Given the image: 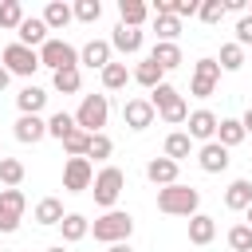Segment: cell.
Returning <instances> with one entry per match:
<instances>
[{
    "instance_id": "obj_26",
    "label": "cell",
    "mask_w": 252,
    "mask_h": 252,
    "mask_svg": "<svg viewBox=\"0 0 252 252\" xmlns=\"http://www.w3.org/2000/svg\"><path fill=\"white\" fill-rule=\"evenodd\" d=\"M59 232H63V244H79V240L91 232V220H87L83 213H67L63 224H59Z\"/></svg>"
},
{
    "instance_id": "obj_41",
    "label": "cell",
    "mask_w": 252,
    "mask_h": 252,
    "mask_svg": "<svg viewBox=\"0 0 252 252\" xmlns=\"http://www.w3.org/2000/svg\"><path fill=\"white\" fill-rule=\"evenodd\" d=\"M161 122H169V126H181V122H189V102H185V98H177L169 110H161Z\"/></svg>"
},
{
    "instance_id": "obj_46",
    "label": "cell",
    "mask_w": 252,
    "mask_h": 252,
    "mask_svg": "<svg viewBox=\"0 0 252 252\" xmlns=\"http://www.w3.org/2000/svg\"><path fill=\"white\" fill-rule=\"evenodd\" d=\"M106 252H134V248H130V240H122V244H110Z\"/></svg>"
},
{
    "instance_id": "obj_2",
    "label": "cell",
    "mask_w": 252,
    "mask_h": 252,
    "mask_svg": "<svg viewBox=\"0 0 252 252\" xmlns=\"http://www.w3.org/2000/svg\"><path fill=\"white\" fill-rule=\"evenodd\" d=\"M122 189H126V173H122L118 165H102V169L94 173L91 193H94V205H98V209H106V213H110V209L118 205Z\"/></svg>"
},
{
    "instance_id": "obj_24",
    "label": "cell",
    "mask_w": 252,
    "mask_h": 252,
    "mask_svg": "<svg viewBox=\"0 0 252 252\" xmlns=\"http://www.w3.org/2000/svg\"><path fill=\"white\" fill-rule=\"evenodd\" d=\"M189 154H193V138H189L185 130H173V134H165V158H169V161H177V165H181Z\"/></svg>"
},
{
    "instance_id": "obj_43",
    "label": "cell",
    "mask_w": 252,
    "mask_h": 252,
    "mask_svg": "<svg viewBox=\"0 0 252 252\" xmlns=\"http://www.w3.org/2000/svg\"><path fill=\"white\" fill-rule=\"evenodd\" d=\"M236 43H240V47H248V43H252V16H248V12L236 20Z\"/></svg>"
},
{
    "instance_id": "obj_42",
    "label": "cell",
    "mask_w": 252,
    "mask_h": 252,
    "mask_svg": "<svg viewBox=\"0 0 252 252\" xmlns=\"http://www.w3.org/2000/svg\"><path fill=\"white\" fill-rule=\"evenodd\" d=\"M110 154H114V142H110L106 134H91V154H87V158L102 161V158H110Z\"/></svg>"
},
{
    "instance_id": "obj_3",
    "label": "cell",
    "mask_w": 252,
    "mask_h": 252,
    "mask_svg": "<svg viewBox=\"0 0 252 252\" xmlns=\"http://www.w3.org/2000/svg\"><path fill=\"white\" fill-rule=\"evenodd\" d=\"M91 232H94V240H102V244H122V240H130V232H134V217H130L126 209H110V213H102V217L91 224Z\"/></svg>"
},
{
    "instance_id": "obj_5",
    "label": "cell",
    "mask_w": 252,
    "mask_h": 252,
    "mask_svg": "<svg viewBox=\"0 0 252 252\" xmlns=\"http://www.w3.org/2000/svg\"><path fill=\"white\" fill-rule=\"evenodd\" d=\"M0 67H4L8 75L32 79V75H35V67H39V51H32V47H24V43L16 39V43H8V47H4V55H0Z\"/></svg>"
},
{
    "instance_id": "obj_8",
    "label": "cell",
    "mask_w": 252,
    "mask_h": 252,
    "mask_svg": "<svg viewBox=\"0 0 252 252\" xmlns=\"http://www.w3.org/2000/svg\"><path fill=\"white\" fill-rule=\"evenodd\" d=\"M220 83V63L217 59H197L193 63V79H189V94L193 98H209Z\"/></svg>"
},
{
    "instance_id": "obj_15",
    "label": "cell",
    "mask_w": 252,
    "mask_h": 252,
    "mask_svg": "<svg viewBox=\"0 0 252 252\" xmlns=\"http://www.w3.org/2000/svg\"><path fill=\"white\" fill-rule=\"evenodd\" d=\"M16 35H20V43H24V47H32V51H39V47L51 39V35H47L43 16H28V20L20 24V32H16Z\"/></svg>"
},
{
    "instance_id": "obj_4",
    "label": "cell",
    "mask_w": 252,
    "mask_h": 252,
    "mask_svg": "<svg viewBox=\"0 0 252 252\" xmlns=\"http://www.w3.org/2000/svg\"><path fill=\"white\" fill-rule=\"evenodd\" d=\"M106 118H110L106 94H83V102H79V110H75V126L87 130V134H102Z\"/></svg>"
},
{
    "instance_id": "obj_50",
    "label": "cell",
    "mask_w": 252,
    "mask_h": 252,
    "mask_svg": "<svg viewBox=\"0 0 252 252\" xmlns=\"http://www.w3.org/2000/svg\"><path fill=\"white\" fill-rule=\"evenodd\" d=\"M0 158H4V150H0Z\"/></svg>"
},
{
    "instance_id": "obj_17",
    "label": "cell",
    "mask_w": 252,
    "mask_h": 252,
    "mask_svg": "<svg viewBox=\"0 0 252 252\" xmlns=\"http://www.w3.org/2000/svg\"><path fill=\"white\" fill-rule=\"evenodd\" d=\"M146 177H150L158 189L177 185V161H169V158H150V161H146Z\"/></svg>"
},
{
    "instance_id": "obj_25",
    "label": "cell",
    "mask_w": 252,
    "mask_h": 252,
    "mask_svg": "<svg viewBox=\"0 0 252 252\" xmlns=\"http://www.w3.org/2000/svg\"><path fill=\"white\" fill-rule=\"evenodd\" d=\"M63 201L59 197H43L39 205H35V224H43V228H51V224H63Z\"/></svg>"
},
{
    "instance_id": "obj_39",
    "label": "cell",
    "mask_w": 252,
    "mask_h": 252,
    "mask_svg": "<svg viewBox=\"0 0 252 252\" xmlns=\"http://www.w3.org/2000/svg\"><path fill=\"white\" fill-rule=\"evenodd\" d=\"M228 248L232 252H252V228L248 224H232L228 228Z\"/></svg>"
},
{
    "instance_id": "obj_49",
    "label": "cell",
    "mask_w": 252,
    "mask_h": 252,
    "mask_svg": "<svg viewBox=\"0 0 252 252\" xmlns=\"http://www.w3.org/2000/svg\"><path fill=\"white\" fill-rule=\"evenodd\" d=\"M47 252H67V248H63V244H55V248H47Z\"/></svg>"
},
{
    "instance_id": "obj_16",
    "label": "cell",
    "mask_w": 252,
    "mask_h": 252,
    "mask_svg": "<svg viewBox=\"0 0 252 252\" xmlns=\"http://www.w3.org/2000/svg\"><path fill=\"white\" fill-rule=\"evenodd\" d=\"M142 28H126V24H118L114 28V35H110V47L114 51H122V55H138L142 51Z\"/></svg>"
},
{
    "instance_id": "obj_10",
    "label": "cell",
    "mask_w": 252,
    "mask_h": 252,
    "mask_svg": "<svg viewBox=\"0 0 252 252\" xmlns=\"http://www.w3.org/2000/svg\"><path fill=\"white\" fill-rule=\"evenodd\" d=\"M217 126H220V118L213 114V110H189V122H185V134L193 138V142H217Z\"/></svg>"
},
{
    "instance_id": "obj_21",
    "label": "cell",
    "mask_w": 252,
    "mask_h": 252,
    "mask_svg": "<svg viewBox=\"0 0 252 252\" xmlns=\"http://www.w3.org/2000/svg\"><path fill=\"white\" fill-rule=\"evenodd\" d=\"M118 24H126V28H142L154 12H150V4H142V0H118Z\"/></svg>"
},
{
    "instance_id": "obj_45",
    "label": "cell",
    "mask_w": 252,
    "mask_h": 252,
    "mask_svg": "<svg viewBox=\"0 0 252 252\" xmlns=\"http://www.w3.org/2000/svg\"><path fill=\"white\" fill-rule=\"evenodd\" d=\"M240 122H244V134H252V106L244 110V118H240Z\"/></svg>"
},
{
    "instance_id": "obj_32",
    "label": "cell",
    "mask_w": 252,
    "mask_h": 252,
    "mask_svg": "<svg viewBox=\"0 0 252 252\" xmlns=\"http://www.w3.org/2000/svg\"><path fill=\"white\" fill-rule=\"evenodd\" d=\"M98 75H102V87H106V91H122V87L130 83V67H126V63H110V67H102Z\"/></svg>"
},
{
    "instance_id": "obj_9",
    "label": "cell",
    "mask_w": 252,
    "mask_h": 252,
    "mask_svg": "<svg viewBox=\"0 0 252 252\" xmlns=\"http://www.w3.org/2000/svg\"><path fill=\"white\" fill-rule=\"evenodd\" d=\"M94 185V165H91V158H67V165H63V189L67 193H83V189H91Z\"/></svg>"
},
{
    "instance_id": "obj_33",
    "label": "cell",
    "mask_w": 252,
    "mask_h": 252,
    "mask_svg": "<svg viewBox=\"0 0 252 252\" xmlns=\"http://www.w3.org/2000/svg\"><path fill=\"white\" fill-rule=\"evenodd\" d=\"M59 146H63L67 158H87V154H91V134H87V130H75V134H67Z\"/></svg>"
},
{
    "instance_id": "obj_40",
    "label": "cell",
    "mask_w": 252,
    "mask_h": 252,
    "mask_svg": "<svg viewBox=\"0 0 252 252\" xmlns=\"http://www.w3.org/2000/svg\"><path fill=\"white\" fill-rule=\"evenodd\" d=\"M197 20H201V24H209V28H213V24H220V20H224V0H201Z\"/></svg>"
},
{
    "instance_id": "obj_14",
    "label": "cell",
    "mask_w": 252,
    "mask_h": 252,
    "mask_svg": "<svg viewBox=\"0 0 252 252\" xmlns=\"http://www.w3.org/2000/svg\"><path fill=\"white\" fill-rule=\"evenodd\" d=\"M39 138H47V118H39V114H20V118H16V142L35 146Z\"/></svg>"
},
{
    "instance_id": "obj_6",
    "label": "cell",
    "mask_w": 252,
    "mask_h": 252,
    "mask_svg": "<svg viewBox=\"0 0 252 252\" xmlns=\"http://www.w3.org/2000/svg\"><path fill=\"white\" fill-rule=\"evenodd\" d=\"M39 67H51V75L55 71H67V67H79V51L67 43V39H47L43 47H39Z\"/></svg>"
},
{
    "instance_id": "obj_1",
    "label": "cell",
    "mask_w": 252,
    "mask_h": 252,
    "mask_svg": "<svg viewBox=\"0 0 252 252\" xmlns=\"http://www.w3.org/2000/svg\"><path fill=\"white\" fill-rule=\"evenodd\" d=\"M158 209L165 213V217H197V209H201V193L193 189V185H165V189H158Z\"/></svg>"
},
{
    "instance_id": "obj_28",
    "label": "cell",
    "mask_w": 252,
    "mask_h": 252,
    "mask_svg": "<svg viewBox=\"0 0 252 252\" xmlns=\"http://www.w3.org/2000/svg\"><path fill=\"white\" fill-rule=\"evenodd\" d=\"M248 134H244V122L240 118H220V126H217V142L224 146V150H232V146H240Z\"/></svg>"
},
{
    "instance_id": "obj_34",
    "label": "cell",
    "mask_w": 252,
    "mask_h": 252,
    "mask_svg": "<svg viewBox=\"0 0 252 252\" xmlns=\"http://www.w3.org/2000/svg\"><path fill=\"white\" fill-rule=\"evenodd\" d=\"M154 32H158L161 43H177V35H181V20H177V16H154Z\"/></svg>"
},
{
    "instance_id": "obj_30",
    "label": "cell",
    "mask_w": 252,
    "mask_h": 252,
    "mask_svg": "<svg viewBox=\"0 0 252 252\" xmlns=\"http://www.w3.org/2000/svg\"><path fill=\"white\" fill-rule=\"evenodd\" d=\"M79 126H75V114H67V110H55L51 118H47V134L55 138V142H63L67 134H75Z\"/></svg>"
},
{
    "instance_id": "obj_31",
    "label": "cell",
    "mask_w": 252,
    "mask_h": 252,
    "mask_svg": "<svg viewBox=\"0 0 252 252\" xmlns=\"http://www.w3.org/2000/svg\"><path fill=\"white\" fill-rule=\"evenodd\" d=\"M217 63H220V71H240V67H244V47H240L236 39H232V43H220Z\"/></svg>"
},
{
    "instance_id": "obj_18",
    "label": "cell",
    "mask_w": 252,
    "mask_h": 252,
    "mask_svg": "<svg viewBox=\"0 0 252 252\" xmlns=\"http://www.w3.org/2000/svg\"><path fill=\"white\" fill-rule=\"evenodd\" d=\"M248 205H252V181H248V177H236V181L224 189V209L248 213Z\"/></svg>"
},
{
    "instance_id": "obj_11",
    "label": "cell",
    "mask_w": 252,
    "mask_h": 252,
    "mask_svg": "<svg viewBox=\"0 0 252 252\" xmlns=\"http://www.w3.org/2000/svg\"><path fill=\"white\" fill-rule=\"evenodd\" d=\"M154 118H158V110L150 98H126L122 102V122L130 130H146V126H154Z\"/></svg>"
},
{
    "instance_id": "obj_19",
    "label": "cell",
    "mask_w": 252,
    "mask_h": 252,
    "mask_svg": "<svg viewBox=\"0 0 252 252\" xmlns=\"http://www.w3.org/2000/svg\"><path fill=\"white\" fill-rule=\"evenodd\" d=\"M213 236H217V220H213L209 213H197V217H189V244L205 248V244H213Z\"/></svg>"
},
{
    "instance_id": "obj_13",
    "label": "cell",
    "mask_w": 252,
    "mask_h": 252,
    "mask_svg": "<svg viewBox=\"0 0 252 252\" xmlns=\"http://www.w3.org/2000/svg\"><path fill=\"white\" fill-rule=\"evenodd\" d=\"M228 161H232V158H228V150H224L220 142H205V146L197 150V165H201L205 173H224Z\"/></svg>"
},
{
    "instance_id": "obj_47",
    "label": "cell",
    "mask_w": 252,
    "mask_h": 252,
    "mask_svg": "<svg viewBox=\"0 0 252 252\" xmlns=\"http://www.w3.org/2000/svg\"><path fill=\"white\" fill-rule=\"evenodd\" d=\"M8 79H12V75H8V71H4V67H0V91H4V87H8Z\"/></svg>"
},
{
    "instance_id": "obj_12",
    "label": "cell",
    "mask_w": 252,
    "mask_h": 252,
    "mask_svg": "<svg viewBox=\"0 0 252 252\" xmlns=\"http://www.w3.org/2000/svg\"><path fill=\"white\" fill-rule=\"evenodd\" d=\"M110 39H91V43H83V51H79V67H91V71H102V67H110L114 59H110Z\"/></svg>"
},
{
    "instance_id": "obj_48",
    "label": "cell",
    "mask_w": 252,
    "mask_h": 252,
    "mask_svg": "<svg viewBox=\"0 0 252 252\" xmlns=\"http://www.w3.org/2000/svg\"><path fill=\"white\" fill-rule=\"evenodd\" d=\"M244 217H248V220H244V224H248V228H252V205H248V213H244Z\"/></svg>"
},
{
    "instance_id": "obj_36",
    "label": "cell",
    "mask_w": 252,
    "mask_h": 252,
    "mask_svg": "<svg viewBox=\"0 0 252 252\" xmlns=\"http://www.w3.org/2000/svg\"><path fill=\"white\" fill-rule=\"evenodd\" d=\"M177 98H181V94H177V87H173V83H161V87H154V91H150V102H154V110H158V114H161V110H169Z\"/></svg>"
},
{
    "instance_id": "obj_37",
    "label": "cell",
    "mask_w": 252,
    "mask_h": 252,
    "mask_svg": "<svg viewBox=\"0 0 252 252\" xmlns=\"http://www.w3.org/2000/svg\"><path fill=\"white\" fill-rule=\"evenodd\" d=\"M0 181H4L8 189H16V185L24 181V161H20V158H0Z\"/></svg>"
},
{
    "instance_id": "obj_22",
    "label": "cell",
    "mask_w": 252,
    "mask_h": 252,
    "mask_svg": "<svg viewBox=\"0 0 252 252\" xmlns=\"http://www.w3.org/2000/svg\"><path fill=\"white\" fill-rule=\"evenodd\" d=\"M161 75H165V71H161V67H158V63L150 59V55H146V59H142V63H138V67L130 71V79H134L138 87H146V91H154V87H161V83H165Z\"/></svg>"
},
{
    "instance_id": "obj_51",
    "label": "cell",
    "mask_w": 252,
    "mask_h": 252,
    "mask_svg": "<svg viewBox=\"0 0 252 252\" xmlns=\"http://www.w3.org/2000/svg\"><path fill=\"white\" fill-rule=\"evenodd\" d=\"M248 16H252V12H248Z\"/></svg>"
},
{
    "instance_id": "obj_38",
    "label": "cell",
    "mask_w": 252,
    "mask_h": 252,
    "mask_svg": "<svg viewBox=\"0 0 252 252\" xmlns=\"http://www.w3.org/2000/svg\"><path fill=\"white\" fill-rule=\"evenodd\" d=\"M71 8H75V20L79 24H98V16H102V4L98 0H75Z\"/></svg>"
},
{
    "instance_id": "obj_44",
    "label": "cell",
    "mask_w": 252,
    "mask_h": 252,
    "mask_svg": "<svg viewBox=\"0 0 252 252\" xmlns=\"http://www.w3.org/2000/svg\"><path fill=\"white\" fill-rule=\"evenodd\" d=\"M244 8H248L244 0H224V12H244Z\"/></svg>"
},
{
    "instance_id": "obj_35",
    "label": "cell",
    "mask_w": 252,
    "mask_h": 252,
    "mask_svg": "<svg viewBox=\"0 0 252 252\" xmlns=\"http://www.w3.org/2000/svg\"><path fill=\"white\" fill-rule=\"evenodd\" d=\"M24 20H28V16H24V4H20V0H0V28H16V32H20Z\"/></svg>"
},
{
    "instance_id": "obj_27",
    "label": "cell",
    "mask_w": 252,
    "mask_h": 252,
    "mask_svg": "<svg viewBox=\"0 0 252 252\" xmlns=\"http://www.w3.org/2000/svg\"><path fill=\"white\" fill-rule=\"evenodd\" d=\"M150 59H154L161 71H173V67H181V47H177V43H161V39H158V43L150 47Z\"/></svg>"
},
{
    "instance_id": "obj_7",
    "label": "cell",
    "mask_w": 252,
    "mask_h": 252,
    "mask_svg": "<svg viewBox=\"0 0 252 252\" xmlns=\"http://www.w3.org/2000/svg\"><path fill=\"white\" fill-rule=\"evenodd\" d=\"M24 209H28V197L20 189H0V236H12L20 228Z\"/></svg>"
},
{
    "instance_id": "obj_23",
    "label": "cell",
    "mask_w": 252,
    "mask_h": 252,
    "mask_svg": "<svg viewBox=\"0 0 252 252\" xmlns=\"http://www.w3.org/2000/svg\"><path fill=\"white\" fill-rule=\"evenodd\" d=\"M16 106H20V114H39L43 106H47V91L43 87H24L20 94H16Z\"/></svg>"
},
{
    "instance_id": "obj_20",
    "label": "cell",
    "mask_w": 252,
    "mask_h": 252,
    "mask_svg": "<svg viewBox=\"0 0 252 252\" xmlns=\"http://www.w3.org/2000/svg\"><path fill=\"white\" fill-rule=\"evenodd\" d=\"M71 20H75V8L63 4V0H51V4L43 8V24H47V32H63Z\"/></svg>"
},
{
    "instance_id": "obj_29",
    "label": "cell",
    "mask_w": 252,
    "mask_h": 252,
    "mask_svg": "<svg viewBox=\"0 0 252 252\" xmlns=\"http://www.w3.org/2000/svg\"><path fill=\"white\" fill-rule=\"evenodd\" d=\"M51 87H55L59 94H75V91L83 87V71H79V67H67V71H55V75H51Z\"/></svg>"
}]
</instances>
